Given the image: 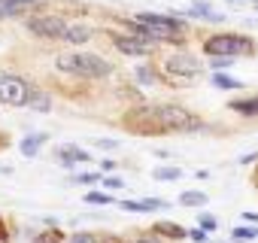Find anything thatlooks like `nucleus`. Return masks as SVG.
I'll return each instance as SVG.
<instances>
[{"label": "nucleus", "instance_id": "1", "mask_svg": "<svg viewBox=\"0 0 258 243\" xmlns=\"http://www.w3.org/2000/svg\"><path fill=\"white\" fill-rule=\"evenodd\" d=\"M127 128H137L140 134H158V131H176V134H191L204 128V118H198L191 109L179 103H155L143 106L127 115Z\"/></svg>", "mask_w": 258, "mask_h": 243}, {"label": "nucleus", "instance_id": "2", "mask_svg": "<svg viewBox=\"0 0 258 243\" xmlns=\"http://www.w3.org/2000/svg\"><path fill=\"white\" fill-rule=\"evenodd\" d=\"M58 70L64 73H73V76H82V79H103L112 73V64L100 55H91V52H73V55H61L58 61Z\"/></svg>", "mask_w": 258, "mask_h": 243}, {"label": "nucleus", "instance_id": "3", "mask_svg": "<svg viewBox=\"0 0 258 243\" xmlns=\"http://www.w3.org/2000/svg\"><path fill=\"white\" fill-rule=\"evenodd\" d=\"M204 52L210 58H252L255 43L246 34H213L204 40Z\"/></svg>", "mask_w": 258, "mask_h": 243}, {"label": "nucleus", "instance_id": "4", "mask_svg": "<svg viewBox=\"0 0 258 243\" xmlns=\"http://www.w3.org/2000/svg\"><path fill=\"white\" fill-rule=\"evenodd\" d=\"M28 97H31V85L22 76L0 73V100H4L7 106H25Z\"/></svg>", "mask_w": 258, "mask_h": 243}, {"label": "nucleus", "instance_id": "5", "mask_svg": "<svg viewBox=\"0 0 258 243\" xmlns=\"http://www.w3.org/2000/svg\"><path fill=\"white\" fill-rule=\"evenodd\" d=\"M67 22L61 19V16H34L31 22H28V31L34 34V37H43V40H58V37H64L67 34Z\"/></svg>", "mask_w": 258, "mask_h": 243}, {"label": "nucleus", "instance_id": "6", "mask_svg": "<svg viewBox=\"0 0 258 243\" xmlns=\"http://www.w3.org/2000/svg\"><path fill=\"white\" fill-rule=\"evenodd\" d=\"M164 70H167L170 76H179V79H195V76H201L204 64H201L195 55H188V52H176V55H170V58L164 61Z\"/></svg>", "mask_w": 258, "mask_h": 243}, {"label": "nucleus", "instance_id": "7", "mask_svg": "<svg viewBox=\"0 0 258 243\" xmlns=\"http://www.w3.org/2000/svg\"><path fill=\"white\" fill-rule=\"evenodd\" d=\"M112 46L121 52V55H134V58H143V55H149V49H152V43H146V40H140V37H124V34H115L112 37Z\"/></svg>", "mask_w": 258, "mask_h": 243}, {"label": "nucleus", "instance_id": "8", "mask_svg": "<svg viewBox=\"0 0 258 243\" xmlns=\"http://www.w3.org/2000/svg\"><path fill=\"white\" fill-rule=\"evenodd\" d=\"M185 16H195V19H204V22H225V16L222 13H216L210 4H204V0H195V4H191V10L185 13Z\"/></svg>", "mask_w": 258, "mask_h": 243}, {"label": "nucleus", "instance_id": "9", "mask_svg": "<svg viewBox=\"0 0 258 243\" xmlns=\"http://www.w3.org/2000/svg\"><path fill=\"white\" fill-rule=\"evenodd\" d=\"M58 158H61V164L70 170L76 161H91V155L85 152V149H79V146H61L58 149Z\"/></svg>", "mask_w": 258, "mask_h": 243}, {"label": "nucleus", "instance_id": "10", "mask_svg": "<svg viewBox=\"0 0 258 243\" xmlns=\"http://www.w3.org/2000/svg\"><path fill=\"white\" fill-rule=\"evenodd\" d=\"M37 7V0H0V16L10 19V16H22L25 10Z\"/></svg>", "mask_w": 258, "mask_h": 243}, {"label": "nucleus", "instance_id": "11", "mask_svg": "<svg viewBox=\"0 0 258 243\" xmlns=\"http://www.w3.org/2000/svg\"><path fill=\"white\" fill-rule=\"evenodd\" d=\"M91 25H70L67 28V34H64V40L70 43V46H82V43H88L91 40Z\"/></svg>", "mask_w": 258, "mask_h": 243}, {"label": "nucleus", "instance_id": "12", "mask_svg": "<svg viewBox=\"0 0 258 243\" xmlns=\"http://www.w3.org/2000/svg\"><path fill=\"white\" fill-rule=\"evenodd\" d=\"M237 115H246V118H255L258 115V94H252V97H243V100H231L228 103Z\"/></svg>", "mask_w": 258, "mask_h": 243}, {"label": "nucleus", "instance_id": "13", "mask_svg": "<svg viewBox=\"0 0 258 243\" xmlns=\"http://www.w3.org/2000/svg\"><path fill=\"white\" fill-rule=\"evenodd\" d=\"M43 143H46V134H31V137H25V140L19 143V149H22L25 158H34V155L43 149Z\"/></svg>", "mask_w": 258, "mask_h": 243}, {"label": "nucleus", "instance_id": "14", "mask_svg": "<svg viewBox=\"0 0 258 243\" xmlns=\"http://www.w3.org/2000/svg\"><path fill=\"white\" fill-rule=\"evenodd\" d=\"M155 234H164L167 240H182V237H188V231H185L182 225H176V222H158V225H155Z\"/></svg>", "mask_w": 258, "mask_h": 243}, {"label": "nucleus", "instance_id": "15", "mask_svg": "<svg viewBox=\"0 0 258 243\" xmlns=\"http://www.w3.org/2000/svg\"><path fill=\"white\" fill-rule=\"evenodd\" d=\"M210 82H213L216 88H222V91H237V88H243L240 79H234V76H228V73H219V70L210 76Z\"/></svg>", "mask_w": 258, "mask_h": 243}, {"label": "nucleus", "instance_id": "16", "mask_svg": "<svg viewBox=\"0 0 258 243\" xmlns=\"http://www.w3.org/2000/svg\"><path fill=\"white\" fill-rule=\"evenodd\" d=\"M28 106H34L37 112H49V109H52V97H49L46 91H31Z\"/></svg>", "mask_w": 258, "mask_h": 243}, {"label": "nucleus", "instance_id": "17", "mask_svg": "<svg viewBox=\"0 0 258 243\" xmlns=\"http://www.w3.org/2000/svg\"><path fill=\"white\" fill-rule=\"evenodd\" d=\"M231 237L240 240V243H243V240H255V237H258V225H234V228H231Z\"/></svg>", "mask_w": 258, "mask_h": 243}, {"label": "nucleus", "instance_id": "18", "mask_svg": "<svg viewBox=\"0 0 258 243\" xmlns=\"http://www.w3.org/2000/svg\"><path fill=\"white\" fill-rule=\"evenodd\" d=\"M207 201H210V198H207L204 192H182V195H179V204H182V207H204Z\"/></svg>", "mask_w": 258, "mask_h": 243}, {"label": "nucleus", "instance_id": "19", "mask_svg": "<svg viewBox=\"0 0 258 243\" xmlns=\"http://www.w3.org/2000/svg\"><path fill=\"white\" fill-rule=\"evenodd\" d=\"M152 176H155V179H161V183H173V179H179V176H182V170H179V167H155V170H152Z\"/></svg>", "mask_w": 258, "mask_h": 243}, {"label": "nucleus", "instance_id": "20", "mask_svg": "<svg viewBox=\"0 0 258 243\" xmlns=\"http://www.w3.org/2000/svg\"><path fill=\"white\" fill-rule=\"evenodd\" d=\"M198 225H201L204 231H210V234H213V231L219 228V222H216V216H210V213H201V216H198Z\"/></svg>", "mask_w": 258, "mask_h": 243}, {"label": "nucleus", "instance_id": "21", "mask_svg": "<svg viewBox=\"0 0 258 243\" xmlns=\"http://www.w3.org/2000/svg\"><path fill=\"white\" fill-rule=\"evenodd\" d=\"M34 243H64V231H46V234H40Z\"/></svg>", "mask_w": 258, "mask_h": 243}, {"label": "nucleus", "instance_id": "22", "mask_svg": "<svg viewBox=\"0 0 258 243\" xmlns=\"http://www.w3.org/2000/svg\"><path fill=\"white\" fill-rule=\"evenodd\" d=\"M137 82H140V85H152V82H155V73H152L149 67H137Z\"/></svg>", "mask_w": 258, "mask_h": 243}, {"label": "nucleus", "instance_id": "23", "mask_svg": "<svg viewBox=\"0 0 258 243\" xmlns=\"http://www.w3.org/2000/svg\"><path fill=\"white\" fill-rule=\"evenodd\" d=\"M85 204H112V198L103 195V192H88L85 195Z\"/></svg>", "mask_w": 258, "mask_h": 243}, {"label": "nucleus", "instance_id": "24", "mask_svg": "<svg viewBox=\"0 0 258 243\" xmlns=\"http://www.w3.org/2000/svg\"><path fill=\"white\" fill-rule=\"evenodd\" d=\"M188 237H191L195 243H210V231H204L201 225H198V228H191V231H188Z\"/></svg>", "mask_w": 258, "mask_h": 243}, {"label": "nucleus", "instance_id": "25", "mask_svg": "<svg viewBox=\"0 0 258 243\" xmlns=\"http://www.w3.org/2000/svg\"><path fill=\"white\" fill-rule=\"evenodd\" d=\"M73 179H76V183H85V186H94V183H100V173H91V170H88V173H79V176H73Z\"/></svg>", "mask_w": 258, "mask_h": 243}, {"label": "nucleus", "instance_id": "26", "mask_svg": "<svg viewBox=\"0 0 258 243\" xmlns=\"http://www.w3.org/2000/svg\"><path fill=\"white\" fill-rule=\"evenodd\" d=\"M234 64V58H210V67L213 70H225V67H231Z\"/></svg>", "mask_w": 258, "mask_h": 243}, {"label": "nucleus", "instance_id": "27", "mask_svg": "<svg viewBox=\"0 0 258 243\" xmlns=\"http://www.w3.org/2000/svg\"><path fill=\"white\" fill-rule=\"evenodd\" d=\"M67 243H94V237H91V234H85V231H79V234H73Z\"/></svg>", "mask_w": 258, "mask_h": 243}, {"label": "nucleus", "instance_id": "28", "mask_svg": "<svg viewBox=\"0 0 258 243\" xmlns=\"http://www.w3.org/2000/svg\"><path fill=\"white\" fill-rule=\"evenodd\" d=\"M103 186H106V189H121L124 183H121L118 176H106V179H103Z\"/></svg>", "mask_w": 258, "mask_h": 243}, {"label": "nucleus", "instance_id": "29", "mask_svg": "<svg viewBox=\"0 0 258 243\" xmlns=\"http://www.w3.org/2000/svg\"><path fill=\"white\" fill-rule=\"evenodd\" d=\"M97 146H103V149H115L118 140H97Z\"/></svg>", "mask_w": 258, "mask_h": 243}, {"label": "nucleus", "instance_id": "30", "mask_svg": "<svg viewBox=\"0 0 258 243\" xmlns=\"http://www.w3.org/2000/svg\"><path fill=\"white\" fill-rule=\"evenodd\" d=\"M255 158H258V152H249V155H243V158H240V164H252Z\"/></svg>", "mask_w": 258, "mask_h": 243}, {"label": "nucleus", "instance_id": "31", "mask_svg": "<svg viewBox=\"0 0 258 243\" xmlns=\"http://www.w3.org/2000/svg\"><path fill=\"white\" fill-rule=\"evenodd\" d=\"M134 243H164V240H158V237H137Z\"/></svg>", "mask_w": 258, "mask_h": 243}, {"label": "nucleus", "instance_id": "32", "mask_svg": "<svg viewBox=\"0 0 258 243\" xmlns=\"http://www.w3.org/2000/svg\"><path fill=\"white\" fill-rule=\"evenodd\" d=\"M100 167H103V170H115V161H112V158H106V161H100Z\"/></svg>", "mask_w": 258, "mask_h": 243}, {"label": "nucleus", "instance_id": "33", "mask_svg": "<svg viewBox=\"0 0 258 243\" xmlns=\"http://www.w3.org/2000/svg\"><path fill=\"white\" fill-rule=\"evenodd\" d=\"M243 219H246V222H249V225H258V213H246V216H243Z\"/></svg>", "mask_w": 258, "mask_h": 243}, {"label": "nucleus", "instance_id": "34", "mask_svg": "<svg viewBox=\"0 0 258 243\" xmlns=\"http://www.w3.org/2000/svg\"><path fill=\"white\" fill-rule=\"evenodd\" d=\"M0 240H7V228H4V222H0Z\"/></svg>", "mask_w": 258, "mask_h": 243}, {"label": "nucleus", "instance_id": "35", "mask_svg": "<svg viewBox=\"0 0 258 243\" xmlns=\"http://www.w3.org/2000/svg\"><path fill=\"white\" fill-rule=\"evenodd\" d=\"M228 4H240V0H228Z\"/></svg>", "mask_w": 258, "mask_h": 243}, {"label": "nucleus", "instance_id": "36", "mask_svg": "<svg viewBox=\"0 0 258 243\" xmlns=\"http://www.w3.org/2000/svg\"><path fill=\"white\" fill-rule=\"evenodd\" d=\"M0 19H4V16H0Z\"/></svg>", "mask_w": 258, "mask_h": 243}, {"label": "nucleus", "instance_id": "37", "mask_svg": "<svg viewBox=\"0 0 258 243\" xmlns=\"http://www.w3.org/2000/svg\"><path fill=\"white\" fill-rule=\"evenodd\" d=\"M255 10H258V7H255Z\"/></svg>", "mask_w": 258, "mask_h": 243}]
</instances>
